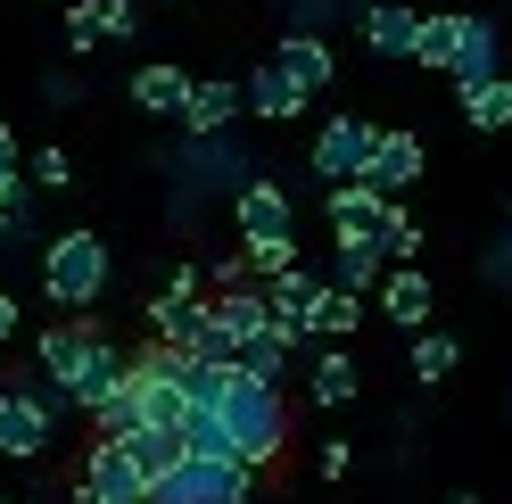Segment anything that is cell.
Masks as SVG:
<instances>
[{
    "instance_id": "6da1fadb",
    "label": "cell",
    "mask_w": 512,
    "mask_h": 504,
    "mask_svg": "<svg viewBox=\"0 0 512 504\" xmlns=\"http://www.w3.org/2000/svg\"><path fill=\"white\" fill-rule=\"evenodd\" d=\"M215 422H223V438H232V463L240 471H273L281 447H290V397L265 389V381H248V372H232Z\"/></svg>"
},
{
    "instance_id": "7a4b0ae2",
    "label": "cell",
    "mask_w": 512,
    "mask_h": 504,
    "mask_svg": "<svg viewBox=\"0 0 512 504\" xmlns=\"http://www.w3.org/2000/svg\"><path fill=\"white\" fill-rule=\"evenodd\" d=\"M166 174H174V224H199V207H215L223 191H240L256 166H248L240 133H207V141H182L166 157Z\"/></svg>"
},
{
    "instance_id": "3957f363",
    "label": "cell",
    "mask_w": 512,
    "mask_h": 504,
    "mask_svg": "<svg viewBox=\"0 0 512 504\" xmlns=\"http://www.w3.org/2000/svg\"><path fill=\"white\" fill-rule=\"evenodd\" d=\"M108 273H116V257H108V240L100 232H50V248H42V298L58 306V314H91L108 298Z\"/></svg>"
},
{
    "instance_id": "277c9868",
    "label": "cell",
    "mask_w": 512,
    "mask_h": 504,
    "mask_svg": "<svg viewBox=\"0 0 512 504\" xmlns=\"http://www.w3.org/2000/svg\"><path fill=\"white\" fill-rule=\"evenodd\" d=\"M58 389H0V455L9 463H42L58 438Z\"/></svg>"
},
{
    "instance_id": "5b68a950",
    "label": "cell",
    "mask_w": 512,
    "mask_h": 504,
    "mask_svg": "<svg viewBox=\"0 0 512 504\" xmlns=\"http://www.w3.org/2000/svg\"><path fill=\"white\" fill-rule=\"evenodd\" d=\"M256 496V471L240 463H199V455H182L166 480L149 488V504H248Z\"/></svg>"
},
{
    "instance_id": "8992f818",
    "label": "cell",
    "mask_w": 512,
    "mask_h": 504,
    "mask_svg": "<svg viewBox=\"0 0 512 504\" xmlns=\"http://www.w3.org/2000/svg\"><path fill=\"white\" fill-rule=\"evenodd\" d=\"M232 224H240V248H256V240H290V232H298L290 182H273V174H248L240 191H232Z\"/></svg>"
},
{
    "instance_id": "52a82bcc",
    "label": "cell",
    "mask_w": 512,
    "mask_h": 504,
    "mask_svg": "<svg viewBox=\"0 0 512 504\" xmlns=\"http://www.w3.org/2000/svg\"><path fill=\"white\" fill-rule=\"evenodd\" d=\"M422 166H430V149H422V133H372V166H364V191L380 199V207H405V191L422 182Z\"/></svg>"
},
{
    "instance_id": "ba28073f",
    "label": "cell",
    "mask_w": 512,
    "mask_h": 504,
    "mask_svg": "<svg viewBox=\"0 0 512 504\" xmlns=\"http://www.w3.org/2000/svg\"><path fill=\"white\" fill-rule=\"evenodd\" d=\"M372 133H380V124H364V116H331L323 133H314V157H306V166L323 174L331 191H339V182H364V166H372Z\"/></svg>"
},
{
    "instance_id": "9c48e42d",
    "label": "cell",
    "mask_w": 512,
    "mask_h": 504,
    "mask_svg": "<svg viewBox=\"0 0 512 504\" xmlns=\"http://www.w3.org/2000/svg\"><path fill=\"white\" fill-rule=\"evenodd\" d=\"M75 496H91V504H149V480L133 471V455H124L116 438H100V447H83Z\"/></svg>"
},
{
    "instance_id": "30bf717a",
    "label": "cell",
    "mask_w": 512,
    "mask_h": 504,
    "mask_svg": "<svg viewBox=\"0 0 512 504\" xmlns=\"http://www.w3.org/2000/svg\"><path fill=\"white\" fill-rule=\"evenodd\" d=\"M380 314H389L405 339H422L430 314H438V281L422 265H389V281H380Z\"/></svg>"
},
{
    "instance_id": "8fae6325",
    "label": "cell",
    "mask_w": 512,
    "mask_h": 504,
    "mask_svg": "<svg viewBox=\"0 0 512 504\" xmlns=\"http://www.w3.org/2000/svg\"><path fill=\"white\" fill-rule=\"evenodd\" d=\"M141 9L133 0H67V50H100V42H133Z\"/></svg>"
},
{
    "instance_id": "7c38bea8",
    "label": "cell",
    "mask_w": 512,
    "mask_h": 504,
    "mask_svg": "<svg viewBox=\"0 0 512 504\" xmlns=\"http://www.w3.org/2000/svg\"><path fill=\"white\" fill-rule=\"evenodd\" d=\"M124 364H133V356H124L116 339L100 331V339H91V356H83V364L67 372V381H58V405H75V414H91V405H100V397H108V389L124 381Z\"/></svg>"
},
{
    "instance_id": "4fadbf2b",
    "label": "cell",
    "mask_w": 512,
    "mask_h": 504,
    "mask_svg": "<svg viewBox=\"0 0 512 504\" xmlns=\"http://www.w3.org/2000/svg\"><path fill=\"white\" fill-rule=\"evenodd\" d=\"M356 34H364V50H380V58H413L422 9H405V0H356Z\"/></svg>"
},
{
    "instance_id": "5bb4252c",
    "label": "cell",
    "mask_w": 512,
    "mask_h": 504,
    "mask_svg": "<svg viewBox=\"0 0 512 504\" xmlns=\"http://www.w3.org/2000/svg\"><path fill=\"white\" fill-rule=\"evenodd\" d=\"M265 58H273V67H281V75H290V83L306 91V100L339 83V50H331V42H314V34H281Z\"/></svg>"
},
{
    "instance_id": "9a60e30c",
    "label": "cell",
    "mask_w": 512,
    "mask_h": 504,
    "mask_svg": "<svg viewBox=\"0 0 512 504\" xmlns=\"http://www.w3.org/2000/svg\"><path fill=\"white\" fill-rule=\"evenodd\" d=\"M290 364H298V323H265V331L232 356V372H248V381H265V389L290 381Z\"/></svg>"
},
{
    "instance_id": "2e32d148",
    "label": "cell",
    "mask_w": 512,
    "mask_h": 504,
    "mask_svg": "<svg viewBox=\"0 0 512 504\" xmlns=\"http://www.w3.org/2000/svg\"><path fill=\"white\" fill-rule=\"evenodd\" d=\"M240 108H248L256 124H290V116L306 108V91H298L290 75H281L273 58H256V67H248V83H240Z\"/></svg>"
},
{
    "instance_id": "e0dca14e",
    "label": "cell",
    "mask_w": 512,
    "mask_h": 504,
    "mask_svg": "<svg viewBox=\"0 0 512 504\" xmlns=\"http://www.w3.org/2000/svg\"><path fill=\"white\" fill-rule=\"evenodd\" d=\"M323 215H331V240H372V248H380V224H389L397 207H380L364 182H339V191L323 199Z\"/></svg>"
},
{
    "instance_id": "ac0fdd59",
    "label": "cell",
    "mask_w": 512,
    "mask_h": 504,
    "mask_svg": "<svg viewBox=\"0 0 512 504\" xmlns=\"http://www.w3.org/2000/svg\"><path fill=\"white\" fill-rule=\"evenodd\" d=\"M248 108H240V83L232 75H207V83H190V108H182V124H190V141H207V133H232Z\"/></svg>"
},
{
    "instance_id": "d6986e66",
    "label": "cell",
    "mask_w": 512,
    "mask_h": 504,
    "mask_svg": "<svg viewBox=\"0 0 512 504\" xmlns=\"http://www.w3.org/2000/svg\"><path fill=\"white\" fill-rule=\"evenodd\" d=\"M207 306H215V339H223V348H232V356H240L248 339H256V331L273 323V306H265V290H215Z\"/></svg>"
},
{
    "instance_id": "ffe728a7",
    "label": "cell",
    "mask_w": 512,
    "mask_h": 504,
    "mask_svg": "<svg viewBox=\"0 0 512 504\" xmlns=\"http://www.w3.org/2000/svg\"><path fill=\"white\" fill-rule=\"evenodd\" d=\"M356 323H364V298H347V290H314V306H306V323H298V339H323V348H347L356 339Z\"/></svg>"
},
{
    "instance_id": "44dd1931",
    "label": "cell",
    "mask_w": 512,
    "mask_h": 504,
    "mask_svg": "<svg viewBox=\"0 0 512 504\" xmlns=\"http://www.w3.org/2000/svg\"><path fill=\"white\" fill-rule=\"evenodd\" d=\"M504 75V50H496V25L488 17H463V50H455V91H479Z\"/></svg>"
},
{
    "instance_id": "7402d4cb",
    "label": "cell",
    "mask_w": 512,
    "mask_h": 504,
    "mask_svg": "<svg viewBox=\"0 0 512 504\" xmlns=\"http://www.w3.org/2000/svg\"><path fill=\"white\" fill-rule=\"evenodd\" d=\"M190 83H199V75H182V67H166V58H157V67H141V75H133V108H141V116H174V124H182Z\"/></svg>"
},
{
    "instance_id": "603a6c76",
    "label": "cell",
    "mask_w": 512,
    "mask_h": 504,
    "mask_svg": "<svg viewBox=\"0 0 512 504\" xmlns=\"http://www.w3.org/2000/svg\"><path fill=\"white\" fill-rule=\"evenodd\" d=\"M356 389H364V372H356V356H347V348H323V356L306 364V397L331 405V414H339V405H356Z\"/></svg>"
},
{
    "instance_id": "cb8c5ba5",
    "label": "cell",
    "mask_w": 512,
    "mask_h": 504,
    "mask_svg": "<svg viewBox=\"0 0 512 504\" xmlns=\"http://www.w3.org/2000/svg\"><path fill=\"white\" fill-rule=\"evenodd\" d=\"M455 50H463V9H438V17H422V34H413V67L455 75Z\"/></svg>"
},
{
    "instance_id": "d4e9b609",
    "label": "cell",
    "mask_w": 512,
    "mask_h": 504,
    "mask_svg": "<svg viewBox=\"0 0 512 504\" xmlns=\"http://www.w3.org/2000/svg\"><path fill=\"white\" fill-rule=\"evenodd\" d=\"M380 281H389V257H380L372 240H339V273H331V290L364 298V290H380Z\"/></svg>"
},
{
    "instance_id": "484cf974",
    "label": "cell",
    "mask_w": 512,
    "mask_h": 504,
    "mask_svg": "<svg viewBox=\"0 0 512 504\" xmlns=\"http://www.w3.org/2000/svg\"><path fill=\"white\" fill-rule=\"evenodd\" d=\"M116 447H124V455H133V471H141V480H149V488H157V480H166V471L182 463V438H166V430H124V438H116Z\"/></svg>"
},
{
    "instance_id": "4316f807",
    "label": "cell",
    "mask_w": 512,
    "mask_h": 504,
    "mask_svg": "<svg viewBox=\"0 0 512 504\" xmlns=\"http://www.w3.org/2000/svg\"><path fill=\"white\" fill-rule=\"evenodd\" d=\"M256 290H265V306H273V323H306V306H314V290H323V281L314 273H273V281H256Z\"/></svg>"
},
{
    "instance_id": "83f0119b",
    "label": "cell",
    "mask_w": 512,
    "mask_h": 504,
    "mask_svg": "<svg viewBox=\"0 0 512 504\" xmlns=\"http://www.w3.org/2000/svg\"><path fill=\"white\" fill-rule=\"evenodd\" d=\"M463 124H471V133H504V124H512V75L463 91Z\"/></svg>"
},
{
    "instance_id": "f1b7e54d",
    "label": "cell",
    "mask_w": 512,
    "mask_h": 504,
    "mask_svg": "<svg viewBox=\"0 0 512 504\" xmlns=\"http://www.w3.org/2000/svg\"><path fill=\"white\" fill-rule=\"evenodd\" d=\"M455 364H463V339L455 331H422V339H413V381H422V389H438Z\"/></svg>"
},
{
    "instance_id": "f546056e",
    "label": "cell",
    "mask_w": 512,
    "mask_h": 504,
    "mask_svg": "<svg viewBox=\"0 0 512 504\" xmlns=\"http://www.w3.org/2000/svg\"><path fill=\"white\" fill-rule=\"evenodd\" d=\"M0 207L34 215V182H25V149H17V133H9V116H0Z\"/></svg>"
},
{
    "instance_id": "4dcf8cb0",
    "label": "cell",
    "mask_w": 512,
    "mask_h": 504,
    "mask_svg": "<svg viewBox=\"0 0 512 504\" xmlns=\"http://www.w3.org/2000/svg\"><path fill=\"white\" fill-rule=\"evenodd\" d=\"M25 182H34V191H50V199H58V191H75V157L58 149V141H42L34 157H25Z\"/></svg>"
},
{
    "instance_id": "1f68e13d",
    "label": "cell",
    "mask_w": 512,
    "mask_h": 504,
    "mask_svg": "<svg viewBox=\"0 0 512 504\" xmlns=\"http://www.w3.org/2000/svg\"><path fill=\"white\" fill-rule=\"evenodd\" d=\"M273 9L290 17V34H314V42H323V25H339L347 0H273Z\"/></svg>"
},
{
    "instance_id": "d6a6232c",
    "label": "cell",
    "mask_w": 512,
    "mask_h": 504,
    "mask_svg": "<svg viewBox=\"0 0 512 504\" xmlns=\"http://www.w3.org/2000/svg\"><path fill=\"white\" fill-rule=\"evenodd\" d=\"M380 257H389V265H413V257H422V224H413L405 207L380 224Z\"/></svg>"
},
{
    "instance_id": "836d02e7",
    "label": "cell",
    "mask_w": 512,
    "mask_h": 504,
    "mask_svg": "<svg viewBox=\"0 0 512 504\" xmlns=\"http://www.w3.org/2000/svg\"><path fill=\"white\" fill-rule=\"evenodd\" d=\"M479 281H488V290H512V224L479 248Z\"/></svg>"
},
{
    "instance_id": "e575fe53",
    "label": "cell",
    "mask_w": 512,
    "mask_h": 504,
    "mask_svg": "<svg viewBox=\"0 0 512 504\" xmlns=\"http://www.w3.org/2000/svg\"><path fill=\"white\" fill-rule=\"evenodd\" d=\"M314 471H323V480H347V471H356V438H347V430H331L323 447H314Z\"/></svg>"
},
{
    "instance_id": "d590c367",
    "label": "cell",
    "mask_w": 512,
    "mask_h": 504,
    "mask_svg": "<svg viewBox=\"0 0 512 504\" xmlns=\"http://www.w3.org/2000/svg\"><path fill=\"white\" fill-rule=\"evenodd\" d=\"M42 100H50V108H67V100H83V75H67V67H50V75H42Z\"/></svg>"
},
{
    "instance_id": "8d00e7d4",
    "label": "cell",
    "mask_w": 512,
    "mask_h": 504,
    "mask_svg": "<svg viewBox=\"0 0 512 504\" xmlns=\"http://www.w3.org/2000/svg\"><path fill=\"white\" fill-rule=\"evenodd\" d=\"M17 314H25V306H17V290H0V348L17 339Z\"/></svg>"
},
{
    "instance_id": "74e56055",
    "label": "cell",
    "mask_w": 512,
    "mask_h": 504,
    "mask_svg": "<svg viewBox=\"0 0 512 504\" xmlns=\"http://www.w3.org/2000/svg\"><path fill=\"white\" fill-rule=\"evenodd\" d=\"M446 504H488V496H479V488H455V496H446Z\"/></svg>"
},
{
    "instance_id": "f35d334b",
    "label": "cell",
    "mask_w": 512,
    "mask_h": 504,
    "mask_svg": "<svg viewBox=\"0 0 512 504\" xmlns=\"http://www.w3.org/2000/svg\"><path fill=\"white\" fill-rule=\"evenodd\" d=\"M504 414H512V389H504Z\"/></svg>"
},
{
    "instance_id": "ab89813d",
    "label": "cell",
    "mask_w": 512,
    "mask_h": 504,
    "mask_svg": "<svg viewBox=\"0 0 512 504\" xmlns=\"http://www.w3.org/2000/svg\"><path fill=\"white\" fill-rule=\"evenodd\" d=\"M0 504H17V496H0Z\"/></svg>"
},
{
    "instance_id": "60d3db41",
    "label": "cell",
    "mask_w": 512,
    "mask_h": 504,
    "mask_svg": "<svg viewBox=\"0 0 512 504\" xmlns=\"http://www.w3.org/2000/svg\"><path fill=\"white\" fill-rule=\"evenodd\" d=\"M75 504H91V496H75Z\"/></svg>"
},
{
    "instance_id": "b9f144b4",
    "label": "cell",
    "mask_w": 512,
    "mask_h": 504,
    "mask_svg": "<svg viewBox=\"0 0 512 504\" xmlns=\"http://www.w3.org/2000/svg\"><path fill=\"white\" fill-rule=\"evenodd\" d=\"M42 9H50V0H42Z\"/></svg>"
}]
</instances>
